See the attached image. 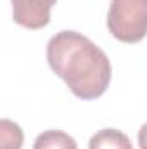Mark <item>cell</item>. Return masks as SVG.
Segmentation results:
<instances>
[{
  "mask_svg": "<svg viewBox=\"0 0 147 149\" xmlns=\"http://www.w3.org/2000/svg\"><path fill=\"white\" fill-rule=\"evenodd\" d=\"M47 63L78 99H99L111 83V61L78 31H59L47 43Z\"/></svg>",
  "mask_w": 147,
  "mask_h": 149,
  "instance_id": "6da1fadb",
  "label": "cell"
},
{
  "mask_svg": "<svg viewBox=\"0 0 147 149\" xmlns=\"http://www.w3.org/2000/svg\"><path fill=\"white\" fill-rule=\"evenodd\" d=\"M23 130L17 123L3 118L0 121V142L2 149H21L23 148Z\"/></svg>",
  "mask_w": 147,
  "mask_h": 149,
  "instance_id": "8992f818",
  "label": "cell"
},
{
  "mask_svg": "<svg viewBox=\"0 0 147 149\" xmlns=\"http://www.w3.org/2000/svg\"><path fill=\"white\" fill-rule=\"evenodd\" d=\"M107 30L123 43H137L147 35V0H111Z\"/></svg>",
  "mask_w": 147,
  "mask_h": 149,
  "instance_id": "7a4b0ae2",
  "label": "cell"
},
{
  "mask_svg": "<svg viewBox=\"0 0 147 149\" xmlns=\"http://www.w3.org/2000/svg\"><path fill=\"white\" fill-rule=\"evenodd\" d=\"M88 149H133L126 134L116 128H102L92 135Z\"/></svg>",
  "mask_w": 147,
  "mask_h": 149,
  "instance_id": "277c9868",
  "label": "cell"
},
{
  "mask_svg": "<svg viewBox=\"0 0 147 149\" xmlns=\"http://www.w3.org/2000/svg\"><path fill=\"white\" fill-rule=\"evenodd\" d=\"M12 2V19L16 24L40 30L50 23V10L57 0H10Z\"/></svg>",
  "mask_w": 147,
  "mask_h": 149,
  "instance_id": "3957f363",
  "label": "cell"
},
{
  "mask_svg": "<svg viewBox=\"0 0 147 149\" xmlns=\"http://www.w3.org/2000/svg\"><path fill=\"white\" fill-rule=\"evenodd\" d=\"M33 149H78V144L62 130H45L35 139Z\"/></svg>",
  "mask_w": 147,
  "mask_h": 149,
  "instance_id": "5b68a950",
  "label": "cell"
},
{
  "mask_svg": "<svg viewBox=\"0 0 147 149\" xmlns=\"http://www.w3.org/2000/svg\"><path fill=\"white\" fill-rule=\"evenodd\" d=\"M139 148L147 149V121L140 127V130H139Z\"/></svg>",
  "mask_w": 147,
  "mask_h": 149,
  "instance_id": "52a82bcc",
  "label": "cell"
}]
</instances>
